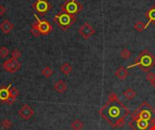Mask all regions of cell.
<instances>
[{
  "label": "cell",
  "instance_id": "1",
  "mask_svg": "<svg viewBox=\"0 0 155 130\" xmlns=\"http://www.w3.org/2000/svg\"><path fill=\"white\" fill-rule=\"evenodd\" d=\"M99 114L112 127H121L124 125L125 118L130 114L129 108L123 105L117 95L112 92L107 102L99 110Z\"/></svg>",
  "mask_w": 155,
  "mask_h": 130
},
{
  "label": "cell",
  "instance_id": "2",
  "mask_svg": "<svg viewBox=\"0 0 155 130\" xmlns=\"http://www.w3.org/2000/svg\"><path fill=\"white\" fill-rule=\"evenodd\" d=\"M155 124V110L146 101H143L132 115L129 126L132 130H151Z\"/></svg>",
  "mask_w": 155,
  "mask_h": 130
},
{
  "label": "cell",
  "instance_id": "3",
  "mask_svg": "<svg viewBox=\"0 0 155 130\" xmlns=\"http://www.w3.org/2000/svg\"><path fill=\"white\" fill-rule=\"evenodd\" d=\"M154 65H155V56H153L148 50H143L139 54L135 63L132 65H130L128 68H132L133 66H139L143 71L148 73L149 71L154 66Z\"/></svg>",
  "mask_w": 155,
  "mask_h": 130
},
{
  "label": "cell",
  "instance_id": "4",
  "mask_svg": "<svg viewBox=\"0 0 155 130\" xmlns=\"http://www.w3.org/2000/svg\"><path fill=\"white\" fill-rule=\"evenodd\" d=\"M54 21L62 29L65 31V30L68 29L72 25L75 23V16H72V15H69V14L62 11L61 13H59L58 15H56L54 17Z\"/></svg>",
  "mask_w": 155,
  "mask_h": 130
},
{
  "label": "cell",
  "instance_id": "5",
  "mask_svg": "<svg viewBox=\"0 0 155 130\" xmlns=\"http://www.w3.org/2000/svg\"><path fill=\"white\" fill-rule=\"evenodd\" d=\"M82 10V6L77 2L76 0H67V1L62 6V11L69 15L75 16Z\"/></svg>",
  "mask_w": 155,
  "mask_h": 130
},
{
  "label": "cell",
  "instance_id": "6",
  "mask_svg": "<svg viewBox=\"0 0 155 130\" xmlns=\"http://www.w3.org/2000/svg\"><path fill=\"white\" fill-rule=\"evenodd\" d=\"M2 67L6 71L9 73H15L20 69V67H21V63L18 61V60H16L14 58H10L6 60L5 62H3Z\"/></svg>",
  "mask_w": 155,
  "mask_h": 130
},
{
  "label": "cell",
  "instance_id": "7",
  "mask_svg": "<svg viewBox=\"0 0 155 130\" xmlns=\"http://www.w3.org/2000/svg\"><path fill=\"white\" fill-rule=\"evenodd\" d=\"M35 16L36 18V24L37 25L38 30L41 32V35H48L49 32H51V31L53 28H52V25H51V24L49 23V22L46 21V20H40L38 18V16H36V15H35Z\"/></svg>",
  "mask_w": 155,
  "mask_h": 130
},
{
  "label": "cell",
  "instance_id": "8",
  "mask_svg": "<svg viewBox=\"0 0 155 130\" xmlns=\"http://www.w3.org/2000/svg\"><path fill=\"white\" fill-rule=\"evenodd\" d=\"M78 32H79L80 35H81L82 38L85 39V40H87V39H89L92 35H95V28L92 27L90 24L85 23L84 25H82L80 26Z\"/></svg>",
  "mask_w": 155,
  "mask_h": 130
},
{
  "label": "cell",
  "instance_id": "9",
  "mask_svg": "<svg viewBox=\"0 0 155 130\" xmlns=\"http://www.w3.org/2000/svg\"><path fill=\"white\" fill-rule=\"evenodd\" d=\"M34 8L39 14L43 15L51 9V5L47 0H36V2L34 4Z\"/></svg>",
  "mask_w": 155,
  "mask_h": 130
},
{
  "label": "cell",
  "instance_id": "10",
  "mask_svg": "<svg viewBox=\"0 0 155 130\" xmlns=\"http://www.w3.org/2000/svg\"><path fill=\"white\" fill-rule=\"evenodd\" d=\"M18 115L20 116V117L25 119V120H28V119H30L34 116V110L29 105L25 104L18 110Z\"/></svg>",
  "mask_w": 155,
  "mask_h": 130
},
{
  "label": "cell",
  "instance_id": "11",
  "mask_svg": "<svg viewBox=\"0 0 155 130\" xmlns=\"http://www.w3.org/2000/svg\"><path fill=\"white\" fill-rule=\"evenodd\" d=\"M8 88H9V99L7 100V103L8 104H12V103L15 102L16 99L18 97L19 91H18V90L16 88V87H13L12 85H9Z\"/></svg>",
  "mask_w": 155,
  "mask_h": 130
},
{
  "label": "cell",
  "instance_id": "12",
  "mask_svg": "<svg viewBox=\"0 0 155 130\" xmlns=\"http://www.w3.org/2000/svg\"><path fill=\"white\" fill-rule=\"evenodd\" d=\"M0 29L4 32V34H9L14 29V25L9 20H4L1 24H0Z\"/></svg>",
  "mask_w": 155,
  "mask_h": 130
},
{
  "label": "cell",
  "instance_id": "13",
  "mask_svg": "<svg viewBox=\"0 0 155 130\" xmlns=\"http://www.w3.org/2000/svg\"><path fill=\"white\" fill-rule=\"evenodd\" d=\"M115 76L121 81H123V80H125L128 76H129V72L127 71L126 68H124L123 66H121L119 67L116 71H115Z\"/></svg>",
  "mask_w": 155,
  "mask_h": 130
},
{
  "label": "cell",
  "instance_id": "14",
  "mask_svg": "<svg viewBox=\"0 0 155 130\" xmlns=\"http://www.w3.org/2000/svg\"><path fill=\"white\" fill-rule=\"evenodd\" d=\"M145 16L149 19V22L146 24V26L148 27V25L152 23L155 24V6H152L147 12L145 13Z\"/></svg>",
  "mask_w": 155,
  "mask_h": 130
},
{
  "label": "cell",
  "instance_id": "15",
  "mask_svg": "<svg viewBox=\"0 0 155 130\" xmlns=\"http://www.w3.org/2000/svg\"><path fill=\"white\" fill-rule=\"evenodd\" d=\"M54 88H55V90L56 92H58V93H64L66 90V89H67V85H66V83L63 80H60V81H58L55 84Z\"/></svg>",
  "mask_w": 155,
  "mask_h": 130
},
{
  "label": "cell",
  "instance_id": "16",
  "mask_svg": "<svg viewBox=\"0 0 155 130\" xmlns=\"http://www.w3.org/2000/svg\"><path fill=\"white\" fill-rule=\"evenodd\" d=\"M60 71L65 75H69L72 72V71H73V67H72V65L70 63L65 62L60 66Z\"/></svg>",
  "mask_w": 155,
  "mask_h": 130
},
{
  "label": "cell",
  "instance_id": "17",
  "mask_svg": "<svg viewBox=\"0 0 155 130\" xmlns=\"http://www.w3.org/2000/svg\"><path fill=\"white\" fill-rule=\"evenodd\" d=\"M9 99V88H1L0 89V100L6 101Z\"/></svg>",
  "mask_w": 155,
  "mask_h": 130
},
{
  "label": "cell",
  "instance_id": "18",
  "mask_svg": "<svg viewBox=\"0 0 155 130\" xmlns=\"http://www.w3.org/2000/svg\"><path fill=\"white\" fill-rule=\"evenodd\" d=\"M84 126H85L84 123L80 119H75V120L71 123V127L73 130H82L84 128Z\"/></svg>",
  "mask_w": 155,
  "mask_h": 130
},
{
  "label": "cell",
  "instance_id": "19",
  "mask_svg": "<svg viewBox=\"0 0 155 130\" xmlns=\"http://www.w3.org/2000/svg\"><path fill=\"white\" fill-rule=\"evenodd\" d=\"M123 96H124L127 100H132L133 98H135L136 92H135V90H133L132 89H128L125 91H123Z\"/></svg>",
  "mask_w": 155,
  "mask_h": 130
},
{
  "label": "cell",
  "instance_id": "20",
  "mask_svg": "<svg viewBox=\"0 0 155 130\" xmlns=\"http://www.w3.org/2000/svg\"><path fill=\"white\" fill-rule=\"evenodd\" d=\"M147 28L146 25H144L142 22L141 21H137L135 24H134V29H135L137 32H143L144 30H145Z\"/></svg>",
  "mask_w": 155,
  "mask_h": 130
},
{
  "label": "cell",
  "instance_id": "21",
  "mask_svg": "<svg viewBox=\"0 0 155 130\" xmlns=\"http://www.w3.org/2000/svg\"><path fill=\"white\" fill-rule=\"evenodd\" d=\"M42 75L43 76H45L46 78H49V77H51L52 75H53V73H54V71H53V70H52L50 67H48V66H46V67H45L43 70H42Z\"/></svg>",
  "mask_w": 155,
  "mask_h": 130
},
{
  "label": "cell",
  "instance_id": "22",
  "mask_svg": "<svg viewBox=\"0 0 155 130\" xmlns=\"http://www.w3.org/2000/svg\"><path fill=\"white\" fill-rule=\"evenodd\" d=\"M131 55H132L131 52H130L128 49H126V48L122 49V50L121 51V52H120V56H121L123 60H127V59H129V58L131 57Z\"/></svg>",
  "mask_w": 155,
  "mask_h": 130
},
{
  "label": "cell",
  "instance_id": "23",
  "mask_svg": "<svg viewBox=\"0 0 155 130\" xmlns=\"http://www.w3.org/2000/svg\"><path fill=\"white\" fill-rule=\"evenodd\" d=\"M1 126H2V127H3L4 129H9V128H11V127H12L13 123H12L11 120H10V119L6 118V119H4V120L2 121Z\"/></svg>",
  "mask_w": 155,
  "mask_h": 130
},
{
  "label": "cell",
  "instance_id": "24",
  "mask_svg": "<svg viewBox=\"0 0 155 130\" xmlns=\"http://www.w3.org/2000/svg\"><path fill=\"white\" fill-rule=\"evenodd\" d=\"M31 34H32L36 37H38V36L41 35V32H40V31L37 28V25L36 24V22L32 25V28H31Z\"/></svg>",
  "mask_w": 155,
  "mask_h": 130
},
{
  "label": "cell",
  "instance_id": "25",
  "mask_svg": "<svg viewBox=\"0 0 155 130\" xmlns=\"http://www.w3.org/2000/svg\"><path fill=\"white\" fill-rule=\"evenodd\" d=\"M9 50L5 47V46H2L1 48H0V57H2V58H6L8 55H9Z\"/></svg>",
  "mask_w": 155,
  "mask_h": 130
},
{
  "label": "cell",
  "instance_id": "26",
  "mask_svg": "<svg viewBox=\"0 0 155 130\" xmlns=\"http://www.w3.org/2000/svg\"><path fill=\"white\" fill-rule=\"evenodd\" d=\"M11 55H12V58H14V59L17 60L20 56H21V52H20V51H19V50L15 49V50H13V51L11 52Z\"/></svg>",
  "mask_w": 155,
  "mask_h": 130
},
{
  "label": "cell",
  "instance_id": "27",
  "mask_svg": "<svg viewBox=\"0 0 155 130\" xmlns=\"http://www.w3.org/2000/svg\"><path fill=\"white\" fill-rule=\"evenodd\" d=\"M146 80L150 82L152 81L153 80H155V74L153 72H148L146 74Z\"/></svg>",
  "mask_w": 155,
  "mask_h": 130
},
{
  "label": "cell",
  "instance_id": "28",
  "mask_svg": "<svg viewBox=\"0 0 155 130\" xmlns=\"http://www.w3.org/2000/svg\"><path fill=\"white\" fill-rule=\"evenodd\" d=\"M6 13V7L4 6H0V16H4Z\"/></svg>",
  "mask_w": 155,
  "mask_h": 130
},
{
  "label": "cell",
  "instance_id": "29",
  "mask_svg": "<svg viewBox=\"0 0 155 130\" xmlns=\"http://www.w3.org/2000/svg\"><path fill=\"white\" fill-rule=\"evenodd\" d=\"M151 85L153 87V88L155 89V80H153L152 81H151Z\"/></svg>",
  "mask_w": 155,
  "mask_h": 130
},
{
  "label": "cell",
  "instance_id": "30",
  "mask_svg": "<svg viewBox=\"0 0 155 130\" xmlns=\"http://www.w3.org/2000/svg\"><path fill=\"white\" fill-rule=\"evenodd\" d=\"M151 130H155V124L151 126Z\"/></svg>",
  "mask_w": 155,
  "mask_h": 130
}]
</instances>
